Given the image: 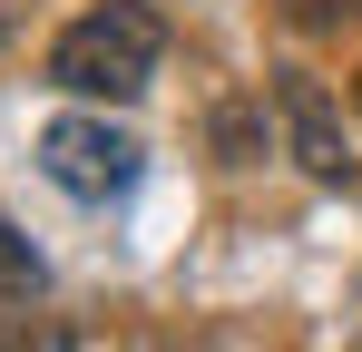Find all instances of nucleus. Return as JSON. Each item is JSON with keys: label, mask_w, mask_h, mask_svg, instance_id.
Returning a JSON list of instances; mask_svg holds the SVG:
<instances>
[{"label": "nucleus", "mask_w": 362, "mask_h": 352, "mask_svg": "<svg viewBox=\"0 0 362 352\" xmlns=\"http://www.w3.org/2000/svg\"><path fill=\"white\" fill-rule=\"evenodd\" d=\"M20 293H40V254L0 225V303H20Z\"/></svg>", "instance_id": "4"}, {"label": "nucleus", "mask_w": 362, "mask_h": 352, "mask_svg": "<svg viewBox=\"0 0 362 352\" xmlns=\"http://www.w3.org/2000/svg\"><path fill=\"white\" fill-rule=\"evenodd\" d=\"M40 167H49V186L108 206V196L137 186V137L108 127V117H49V127H40Z\"/></svg>", "instance_id": "2"}, {"label": "nucleus", "mask_w": 362, "mask_h": 352, "mask_svg": "<svg viewBox=\"0 0 362 352\" xmlns=\"http://www.w3.org/2000/svg\"><path fill=\"white\" fill-rule=\"evenodd\" d=\"M157 59H167V20L147 0H98L49 40V88H69V98H137L157 78Z\"/></svg>", "instance_id": "1"}, {"label": "nucleus", "mask_w": 362, "mask_h": 352, "mask_svg": "<svg viewBox=\"0 0 362 352\" xmlns=\"http://www.w3.org/2000/svg\"><path fill=\"white\" fill-rule=\"evenodd\" d=\"M353 98H362V78H353Z\"/></svg>", "instance_id": "7"}, {"label": "nucleus", "mask_w": 362, "mask_h": 352, "mask_svg": "<svg viewBox=\"0 0 362 352\" xmlns=\"http://www.w3.org/2000/svg\"><path fill=\"white\" fill-rule=\"evenodd\" d=\"M274 117H284L313 186H353V137H343V108H333V88L313 69H274Z\"/></svg>", "instance_id": "3"}, {"label": "nucleus", "mask_w": 362, "mask_h": 352, "mask_svg": "<svg viewBox=\"0 0 362 352\" xmlns=\"http://www.w3.org/2000/svg\"><path fill=\"white\" fill-rule=\"evenodd\" d=\"M216 147H226V167H245V147H255V127H245V108L216 117Z\"/></svg>", "instance_id": "6"}, {"label": "nucleus", "mask_w": 362, "mask_h": 352, "mask_svg": "<svg viewBox=\"0 0 362 352\" xmlns=\"http://www.w3.org/2000/svg\"><path fill=\"white\" fill-rule=\"evenodd\" d=\"M353 10H362V0H284V20H294V30H343Z\"/></svg>", "instance_id": "5"}]
</instances>
